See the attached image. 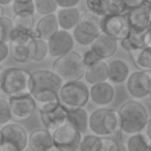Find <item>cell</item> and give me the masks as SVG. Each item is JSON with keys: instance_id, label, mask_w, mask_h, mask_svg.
<instances>
[{"instance_id": "1", "label": "cell", "mask_w": 151, "mask_h": 151, "mask_svg": "<svg viewBox=\"0 0 151 151\" xmlns=\"http://www.w3.org/2000/svg\"><path fill=\"white\" fill-rule=\"evenodd\" d=\"M62 84V79L52 69H38L30 73L28 92L36 104L44 105L59 101V91Z\"/></svg>"}, {"instance_id": "2", "label": "cell", "mask_w": 151, "mask_h": 151, "mask_svg": "<svg viewBox=\"0 0 151 151\" xmlns=\"http://www.w3.org/2000/svg\"><path fill=\"white\" fill-rule=\"evenodd\" d=\"M120 118V130L126 134L142 132L149 120L148 111L138 101H127L118 109Z\"/></svg>"}, {"instance_id": "3", "label": "cell", "mask_w": 151, "mask_h": 151, "mask_svg": "<svg viewBox=\"0 0 151 151\" xmlns=\"http://www.w3.org/2000/svg\"><path fill=\"white\" fill-rule=\"evenodd\" d=\"M36 34L32 31H19L14 29V33L9 42V54L18 63H27L32 61L36 50Z\"/></svg>"}, {"instance_id": "4", "label": "cell", "mask_w": 151, "mask_h": 151, "mask_svg": "<svg viewBox=\"0 0 151 151\" xmlns=\"http://www.w3.org/2000/svg\"><path fill=\"white\" fill-rule=\"evenodd\" d=\"M52 70L66 82L79 81L84 78L86 66L83 62L82 55L76 51H70L55 59Z\"/></svg>"}, {"instance_id": "5", "label": "cell", "mask_w": 151, "mask_h": 151, "mask_svg": "<svg viewBox=\"0 0 151 151\" xmlns=\"http://www.w3.org/2000/svg\"><path fill=\"white\" fill-rule=\"evenodd\" d=\"M89 128L94 134L108 137L120 130V118L118 111L109 108H99L89 115Z\"/></svg>"}, {"instance_id": "6", "label": "cell", "mask_w": 151, "mask_h": 151, "mask_svg": "<svg viewBox=\"0 0 151 151\" xmlns=\"http://www.w3.org/2000/svg\"><path fill=\"white\" fill-rule=\"evenodd\" d=\"M89 99L90 93L88 87L81 80L63 83L59 91V101L66 109L84 108Z\"/></svg>"}, {"instance_id": "7", "label": "cell", "mask_w": 151, "mask_h": 151, "mask_svg": "<svg viewBox=\"0 0 151 151\" xmlns=\"http://www.w3.org/2000/svg\"><path fill=\"white\" fill-rule=\"evenodd\" d=\"M30 73L18 67L4 68L0 79V90L9 96L28 91Z\"/></svg>"}, {"instance_id": "8", "label": "cell", "mask_w": 151, "mask_h": 151, "mask_svg": "<svg viewBox=\"0 0 151 151\" xmlns=\"http://www.w3.org/2000/svg\"><path fill=\"white\" fill-rule=\"evenodd\" d=\"M53 145L57 151H78L82 134L68 122L57 127L52 132Z\"/></svg>"}, {"instance_id": "9", "label": "cell", "mask_w": 151, "mask_h": 151, "mask_svg": "<svg viewBox=\"0 0 151 151\" xmlns=\"http://www.w3.org/2000/svg\"><path fill=\"white\" fill-rule=\"evenodd\" d=\"M99 24L101 32L115 38L116 40H124L130 32V26L125 15L108 14L101 17Z\"/></svg>"}, {"instance_id": "10", "label": "cell", "mask_w": 151, "mask_h": 151, "mask_svg": "<svg viewBox=\"0 0 151 151\" xmlns=\"http://www.w3.org/2000/svg\"><path fill=\"white\" fill-rule=\"evenodd\" d=\"M40 119L47 129L53 132L66 122V109L59 101L40 105Z\"/></svg>"}, {"instance_id": "11", "label": "cell", "mask_w": 151, "mask_h": 151, "mask_svg": "<svg viewBox=\"0 0 151 151\" xmlns=\"http://www.w3.org/2000/svg\"><path fill=\"white\" fill-rule=\"evenodd\" d=\"M9 103L13 118L19 121L31 118L36 110L35 99L28 91L9 96Z\"/></svg>"}, {"instance_id": "12", "label": "cell", "mask_w": 151, "mask_h": 151, "mask_svg": "<svg viewBox=\"0 0 151 151\" xmlns=\"http://www.w3.org/2000/svg\"><path fill=\"white\" fill-rule=\"evenodd\" d=\"M126 88L136 99L148 97L151 89V75L149 70H137L130 73L126 80Z\"/></svg>"}, {"instance_id": "13", "label": "cell", "mask_w": 151, "mask_h": 151, "mask_svg": "<svg viewBox=\"0 0 151 151\" xmlns=\"http://www.w3.org/2000/svg\"><path fill=\"white\" fill-rule=\"evenodd\" d=\"M47 42H48L49 55L54 58L60 57L73 51L75 46L73 34L63 29H59L54 35L47 40Z\"/></svg>"}, {"instance_id": "14", "label": "cell", "mask_w": 151, "mask_h": 151, "mask_svg": "<svg viewBox=\"0 0 151 151\" xmlns=\"http://www.w3.org/2000/svg\"><path fill=\"white\" fill-rule=\"evenodd\" d=\"M1 143L6 142L15 145L20 151H24L28 145L27 130L18 123H7L0 129Z\"/></svg>"}, {"instance_id": "15", "label": "cell", "mask_w": 151, "mask_h": 151, "mask_svg": "<svg viewBox=\"0 0 151 151\" xmlns=\"http://www.w3.org/2000/svg\"><path fill=\"white\" fill-rule=\"evenodd\" d=\"M126 18H127L130 29L140 30V31L146 30L150 26L151 9L149 5L146 4L130 9L126 14Z\"/></svg>"}, {"instance_id": "16", "label": "cell", "mask_w": 151, "mask_h": 151, "mask_svg": "<svg viewBox=\"0 0 151 151\" xmlns=\"http://www.w3.org/2000/svg\"><path fill=\"white\" fill-rule=\"evenodd\" d=\"M91 50L101 57V60H105L112 57L117 51V40L111 36L107 35L106 33L101 32V34L95 37L93 42L90 45Z\"/></svg>"}, {"instance_id": "17", "label": "cell", "mask_w": 151, "mask_h": 151, "mask_svg": "<svg viewBox=\"0 0 151 151\" xmlns=\"http://www.w3.org/2000/svg\"><path fill=\"white\" fill-rule=\"evenodd\" d=\"M28 147L30 151H50L54 148L53 138L50 130L38 128L28 136Z\"/></svg>"}, {"instance_id": "18", "label": "cell", "mask_w": 151, "mask_h": 151, "mask_svg": "<svg viewBox=\"0 0 151 151\" xmlns=\"http://www.w3.org/2000/svg\"><path fill=\"white\" fill-rule=\"evenodd\" d=\"M90 99L94 104L101 107H106L114 101L115 97V89L109 82H101L91 86L89 90Z\"/></svg>"}, {"instance_id": "19", "label": "cell", "mask_w": 151, "mask_h": 151, "mask_svg": "<svg viewBox=\"0 0 151 151\" xmlns=\"http://www.w3.org/2000/svg\"><path fill=\"white\" fill-rule=\"evenodd\" d=\"M59 24L57 20V16L55 14L42 16L37 23L34 26L36 37L48 40L51 36H53L59 30Z\"/></svg>"}, {"instance_id": "20", "label": "cell", "mask_w": 151, "mask_h": 151, "mask_svg": "<svg viewBox=\"0 0 151 151\" xmlns=\"http://www.w3.org/2000/svg\"><path fill=\"white\" fill-rule=\"evenodd\" d=\"M129 75V66L121 59H116L108 64V80L113 84L126 82Z\"/></svg>"}, {"instance_id": "21", "label": "cell", "mask_w": 151, "mask_h": 151, "mask_svg": "<svg viewBox=\"0 0 151 151\" xmlns=\"http://www.w3.org/2000/svg\"><path fill=\"white\" fill-rule=\"evenodd\" d=\"M66 122L83 134L89 128V115L84 108L66 109Z\"/></svg>"}, {"instance_id": "22", "label": "cell", "mask_w": 151, "mask_h": 151, "mask_svg": "<svg viewBox=\"0 0 151 151\" xmlns=\"http://www.w3.org/2000/svg\"><path fill=\"white\" fill-rule=\"evenodd\" d=\"M59 27L63 30H73L79 24L81 18V12L77 7L60 9L56 14Z\"/></svg>"}, {"instance_id": "23", "label": "cell", "mask_w": 151, "mask_h": 151, "mask_svg": "<svg viewBox=\"0 0 151 151\" xmlns=\"http://www.w3.org/2000/svg\"><path fill=\"white\" fill-rule=\"evenodd\" d=\"M84 79L88 84L94 85L108 80V64L104 60L86 67Z\"/></svg>"}, {"instance_id": "24", "label": "cell", "mask_w": 151, "mask_h": 151, "mask_svg": "<svg viewBox=\"0 0 151 151\" xmlns=\"http://www.w3.org/2000/svg\"><path fill=\"white\" fill-rule=\"evenodd\" d=\"M99 21H101V18L88 12V13L81 14L80 21H79V24L77 26L84 33L96 37L99 34L101 33Z\"/></svg>"}, {"instance_id": "25", "label": "cell", "mask_w": 151, "mask_h": 151, "mask_svg": "<svg viewBox=\"0 0 151 151\" xmlns=\"http://www.w3.org/2000/svg\"><path fill=\"white\" fill-rule=\"evenodd\" d=\"M145 31L146 30L140 31V30L130 29L127 37L120 40V45H121L122 49L127 51L128 53H132L134 51L145 48L146 47L145 46Z\"/></svg>"}, {"instance_id": "26", "label": "cell", "mask_w": 151, "mask_h": 151, "mask_svg": "<svg viewBox=\"0 0 151 151\" xmlns=\"http://www.w3.org/2000/svg\"><path fill=\"white\" fill-rule=\"evenodd\" d=\"M134 64L141 70L151 69V47H145L141 50H137L130 53Z\"/></svg>"}, {"instance_id": "27", "label": "cell", "mask_w": 151, "mask_h": 151, "mask_svg": "<svg viewBox=\"0 0 151 151\" xmlns=\"http://www.w3.org/2000/svg\"><path fill=\"white\" fill-rule=\"evenodd\" d=\"M13 23L15 30L19 31H32L34 29V14L22 13L14 16Z\"/></svg>"}, {"instance_id": "28", "label": "cell", "mask_w": 151, "mask_h": 151, "mask_svg": "<svg viewBox=\"0 0 151 151\" xmlns=\"http://www.w3.org/2000/svg\"><path fill=\"white\" fill-rule=\"evenodd\" d=\"M149 141L142 132L134 134L127 139L125 143L126 151H146Z\"/></svg>"}, {"instance_id": "29", "label": "cell", "mask_w": 151, "mask_h": 151, "mask_svg": "<svg viewBox=\"0 0 151 151\" xmlns=\"http://www.w3.org/2000/svg\"><path fill=\"white\" fill-rule=\"evenodd\" d=\"M103 147V138L96 134H86L82 137L79 151H101Z\"/></svg>"}, {"instance_id": "30", "label": "cell", "mask_w": 151, "mask_h": 151, "mask_svg": "<svg viewBox=\"0 0 151 151\" xmlns=\"http://www.w3.org/2000/svg\"><path fill=\"white\" fill-rule=\"evenodd\" d=\"M88 12L97 17H104L109 14L110 0H86Z\"/></svg>"}, {"instance_id": "31", "label": "cell", "mask_w": 151, "mask_h": 151, "mask_svg": "<svg viewBox=\"0 0 151 151\" xmlns=\"http://www.w3.org/2000/svg\"><path fill=\"white\" fill-rule=\"evenodd\" d=\"M13 19L7 17L0 18V42H9L14 33Z\"/></svg>"}, {"instance_id": "32", "label": "cell", "mask_w": 151, "mask_h": 151, "mask_svg": "<svg viewBox=\"0 0 151 151\" xmlns=\"http://www.w3.org/2000/svg\"><path fill=\"white\" fill-rule=\"evenodd\" d=\"M33 1L35 12H37L42 16L55 14L58 9L56 0H33Z\"/></svg>"}, {"instance_id": "33", "label": "cell", "mask_w": 151, "mask_h": 151, "mask_svg": "<svg viewBox=\"0 0 151 151\" xmlns=\"http://www.w3.org/2000/svg\"><path fill=\"white\" fill-rule=\"evenodd\" d=\"M12 3H13V11L15 15L22 13L34 14L35 12L33 0H14Z\"/></svg>"}, {"instance_id": "34", "label": "cell", "mask_w": 151, "mask_h": 151, "mask_svg": "<svg viewBox=\"0 0 151 151\" xmlns=\"http://www.w3.org/2000/svg\"><path fill=\"white\" fill-rule=\"evenodd\" d=\"M73 37L76 42H78L81 46H90L95 40L94 36L88 35V34L84 33L78 26H76L73 29Z\"/></svg>"}, {"instance_id": "35", "label": "cell", "mask_w": 151, "mask_h": 151, "mask_svg": "<svg viewBox=\"0 0 151 151\" xmlns=\"http://www.w3.org/2000/svg\"><path fill=\"white\" fill-rule=\"evenodd\" d=\"M13 119L9 101L0 99V125H5Z\"/></svg>"}, {"instance_id": "36", "label": "cell", "mask_w": 151, "mask_h": 151, "mask_svg": "<svg viewBox=\"0 0 151 151\" xmlns=\"http://www.w3.org/2000/svg\"><path fill=\"white\" fill-rule=\"evenodd\" d=\"M48 54H49V48H48L47 40H42V38H36V50H35V55H34L33 61H35V62L42 61Z\"/></svg>"}, {"instance_id": "37", "label": "cell", "mask_w": 151, "mask_h": 151, "mask_svg": "<svg viewBox=\"0 0 151 151\" xmlns=\"http://www.w3.org/2000/svg\"><path fill=\"white\" fill-rule=\"evenodd\" d=\"M127 7L123 0H110L109 14H117V15H124Z\"/></svg>"}, {"instance_id": "38", "label": "cell", "mask_w": 151, "mask_h": 151, "mask_svg": "<svg viewBox=\"0 0 151 151\" xmlns=\"http://www.w3.org/2000/svg\"><path fill=\"white\" fill-rule=\"evenodd\" d=\"M103 138V147L101 151H121L119 145L113 139L108 137H101Z\"/></svg>"}, {"instance_id": "39", "label": "cell", "mask_w": 151, "mask_h": 151, "mask_svg": "<svg viewBox=\"0 0 151 151\" xmlns=\"http://www.w3.org/2000/svg\"><path fill=\"white\" fill-rule=\"evenodd\" d=\"M82 59H83V62H84L85 66H90V65L94 64V63H97L99 61H101V57L97 56L92 50H88L84 53V55L82 56Z\"/></svg>"}, {"instance_id": "40", "label": "cell", "mask_w": 151, "mask_h": 151, "mask_svg": "<svg viewBox=\"0 0 151 151\" xmlns=\"http://www.w3.org/2000/svg\"><path fill=\"white\" fill-rule=\"evenodd\" d=\"M81 0H56L57 5L60 9H68V7H76L80 3Z\"/></svg>"}, {"instance_id": "41", "label": "cell", "mask_w": 151, "mask_h": 151, "mask_svg": "<svg viewBox=\"0 0 151 151\" xmlns=\"http://www.w3.org/2000/svg\"><path fill=\"white\" fill-rule=\"evenodd\" d=\"M9 42H0V63L4 61L9 55Z\"/></svg>"}, {"instance_id": "42", "label": "cell", "mask_w": 151, "mask_h": 151, "mask_svg": "<svg viewBox=\"0 0 151 151\" xmlns=\"http://www.w3.org/2000/svg\"><path fill=\"white\" fill-rule=\"evenodd\" d=\"M123 2L125 3L127 9H134V7L140 6V5L144 4L145 0H123Z\"/></svg>"}, {"instance_id": "43", "label": "cell", "mask_w": 151, "mask_h": 151, "mask_svg": "<svg viewBox=\"0 0 151 151\" xmlns=\"http://www.w3.org/2000/svg\"><path fill=\"white\" fill-rule=\"evenodd\" d=\"M0 151H20L15 145L11 144V143L2 142L0 144Z\"/></svg>"}, {"instance_id": "44", "label": "cell", "mask_w": 151, "mask_h": 151, "mask_svg": "<svg viewBox=\"0 0 151 151\" xmlns=\"http://www.w3.org/2000/svg\"><path fill=\"white\" fill-rule=\"evenodd\" d=\"M145 46L151 47V26L145 31Z\"/></svg>"}, {"instance_id": "45", "label": "cell", "mask_w": 151, "mask_h": 151, "mask_svg": "<svg viewBox=\"0 0 151 151\" xmlns=\"http://www.w3.org/2000/svg\"><path fill=\"white\" fill-rule=\"evenodd\" d=\"M145 136H146L147 140L149 142H151V118L148 120L146 124V127H145Z\"/></svg>"}, {"instance_id": "46", "label": "cell", "mask_w": 151, "mask_h": 151, "mask_svg": "<svg viewBox=\"0 0 151 151\" xmlns=\"http://www.w3.org/2000/svg\"><path fill=\"white\" fill-rule=\"evenodd\" d=\"M14 0H0V4L1 5H9V3L13 2Z\"/></svg>"}, {"instance_id": "47", "label": "cell", "mask_w": 151, "mask_h": 151, "mask_svg": "<svg viewBox=\"0 0 151 151\" xmlns=\"http://www.w3.org/2000/svg\"><path fill=\"white\" fill-rule=\"evenodd\" d=\"M4 16V9H3V5L0 4V18Z\"/></svg>"}, {"instance_id": "48", "label": "cell", "mask_w": 151, "mask_h": 151, "mask_svg": "<svg viewBox=\"0 0 151 151\" xmlns=\"http://www.w3.org/2000/svg\"><path fill=\"white\" fill-rule=\"evenodd\" d=\"M3 70H4V68H2V67L0 66V79H1V76H2V73H3Z\"/></svg>"}, {"instance_id": "49", "label": "cell", "mask_w": 151, "mask_h": 151, "mask_svg": "<svg viewBox=\"0 0 151 151\" xmlns=\"http://www.w3.org/2000/svg\"><path fill=\"white\" fill-rule=\"evenodd\" d=\"M146 151H151V142H149V145H148V147H147Z\"/></svg>"}, {"instance_id": "50", "label": "cell", "mask_w": 151, "mask_h": 151, "mask_svg": "<svg viewBox=\"0 0 151 151\" xmlns=\"http://www.w3.org/2000/svg\"><path fill=\"white\" fill-rule=\"evenodd\" d=\"M149 73H150V75H151V69H150V70H149ZM148 97H149V99H150V101H151V89H150V93H149Z\"/></svg>"}, {"instance_id": "51", "label": "cell", "mask_w": 151, "mask_h": 151, "mask_svg": "<svg viewBox=\"0 0 151 151\" xmlns=\"http://www.w3.org/2000/svg\"><path fill=\"white\" fill-rule=\"evenodd\" d=\"M145 1H146V2L148 3L149 5H151V0H145Z\"/></svg>"}, {"instance_id": "52", "label": "cell", "mask_w": 151, "mask_h": 151, "mask_svg": "<svg viewBox=\"0 0 151 151\" xmlns=\"http://www.w3.org/2000/svg\"><path fill=\"white\" fill-rule=\"evenodd\" d=\"M0 144H1V132H0Z\"/></svg>"}, {"instance_id": "53", "label": "cell", "mask_w": 151, "mask_h": 151, "mask_svg": "<svg viewBox=\"0 0 151 151\" xmlns=\"http://www.w3.org/2000/svg\"><path fill=\"white\" fill-rule=\"evenodd\" d=\"M50 151H52V149H51V150H50ZM55 151H57V150H56V149H55Z\"/></svg>"}, {"instance_id": "54", "label": "cell", "mask_w": 151, "mask_h": 151, "mask_svg": "<svg viewBox=\"0 0 151 151\" xmlns=\"http://www.w3.org/2000/svg\"><path fill=\"white\" fill-rule=\"evenodd\" d=\"M0 91H1V90H0Z\"/></svg>"}, {"instance_id": "55", "label": "cell", "mask_w": 151, "mask_h": 151, "mask_svg": "<svg viewBox=\"0 0 151 151\" xmlns=\"http://www.w3.org/2000/svg\"><path fill=\"white\" fill-rule=\"evenodd\" d=\"M121 151H122V150H121Z\"/></svg>"}]
</instances>
